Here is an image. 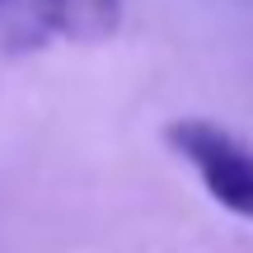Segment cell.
I'll return each instance as SVG.
<instances>
[{"label":"cell","instance_id":"1","mask_svg":"<svg viewBox=\"0 0 253 253\" xmlns=\"http://www.w3.org/2000/svg\"><path fill=\"white\" fill-rule=\"evenodd\" d=\"M164 145L197 173L220 211L253 225V145L244 136L211 118H173L164 126Z\"/></svg>","mask_w":253,"mask_h":253},{"label":"cell","instance_id":"2","mask_svg":"<svg viewBox=\"0 0 253 253\" xmlns=\"http://www.w3.org/2000/svg\"><path fill=\"white\" fill-rule=\"evenodd\" d=\"M122 28V0H24V14L9 28L14 47H47V42H75L94 47L118 38Z\"/></svg>","mask_w":253,"mask_h":253}]
</instances>
